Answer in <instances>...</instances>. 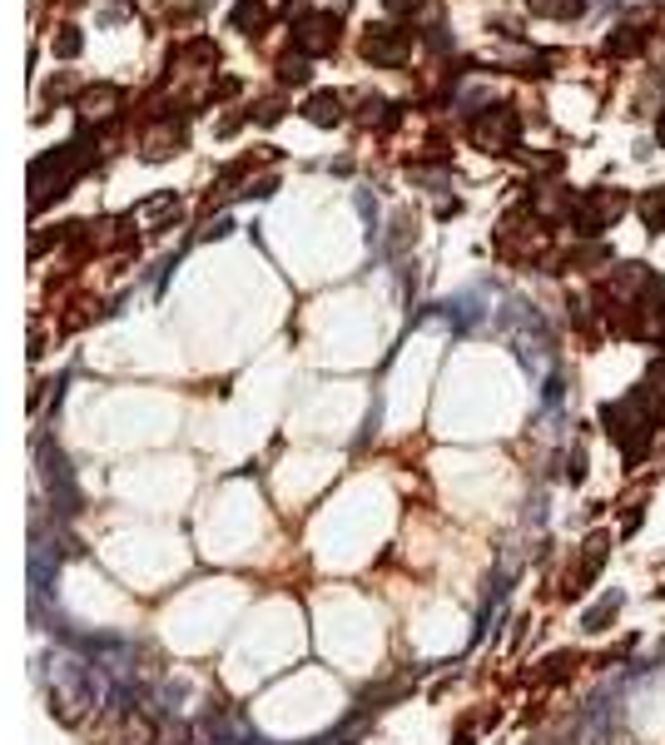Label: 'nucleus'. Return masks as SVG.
Masks as SVG:
<instances>
[{
  "mask_svg": "<svg viewBox=\"0 0 665 745\" xmlns=\"http://www.w3.org/2000/svg\"><path fill=\"white\" fill-rule=\"evenodd\" d=\"M621 611V592H611V596H601L586 616H581V631H606V621Z\"/></svg>",
  "mask_w": 665,
  "mask_h": 745,
  "instance_id": "obj_7",
  "label": "nucleus"
},
{
  "mask_svg": "<svg viewBox=\"0 0 665 745\" xmlns=\"http://www.w3.org/2000/svg\"><path fill=\"white\" fill-rule=\"evenodd\" d=\"M517 135H522V125H517V110H512V105H492L487 115L472 120V140L487 149V154L517 149Z\"/></svg>",
  "mask_w": 665,
  "mask_h": 745,
  "instance_id": "obj_2",
  "label": "nucleus"
},
{
  "mask_svg": "<svg viewBox=\"0 0 665 745\" xmlns=\"http://www.w3.org/2000/svg\"><path fill=\"white\" fill-rule=\"evenodd\" d=\"M656 135H661V145H665V115H661V125H656Z\"/></svg>",
  "mask_w": 665,
  "mask_h": 745,
  "instance_id": "obj_17",
  "label": "nucleus"
},
{
  "mask_svg": "<svg viewBox=\"0 0 665 745\" xmlns=\"http://www.w3.org/2000/svg\"><path fill=\"white\" fill-rule=\"evenodd\" d=\"M298 55H328L338 45V15H303L293 30Z\"/></svg>",
  "mask_w": 665,
  "mask_h": 745,
  "instance_id": "obj_4",
  "label": "nucleus"
},
{
  "mask_svg": "<svg viewBox=\"0 0 665 745\" xmlns=\"http://www.w3.org/2000/svg\"><path fill=\"white\" fill-rule=\"evenodd\" d=\"M576 666H581V656H576V651H556V656L546 661V671H541V681H566V676H571Z\"/></svg>",
  "mask_w": 665,
  "mask_h": 745,
  "instance_id": "obj_12",
  "label": "nucleus"
},
{
  "mask_svg": "<svg viewBox=\"0 0 665 745\" xmlns=\"http://www.w3.org/2000/svg\"><path fill=\"white\" fill-rule=\"evenodd\" d=\"M234 25H239V30H249V35H259V30L268 25V5H264V0H239Z\"/></svg>",
  "mask_w": 665,
  "mask_h": 745,
  "instance_id": "obj_8",
  "label": "nucleus"
},
{
  "mask_svg": "<svg viewBox=\"0 0 665 745\" xmlns=\"http://www.w3.org/2000/svg\"><path fill=\"white\" fill-rule=\"evenodd\" d=\"M626 209H631V199H626L621 189L601 184V189H586V194L576 199L571 224H576V234H581V239H596V234H606V229H611Z\"/></svg>",
  "mask_w": 665,
  "mask_h": 745,
  "instance_id": "obj_1",
  "label": "nucleus"
},
{
  "mask_svg": "<svg viewBox=\"0 0 665 745\" xmlns=\"http://www.w3.org/2000/svg\"><path fill=\"white\" fill-rule=\"evenodd\" d=\"M278 75H283V85H303L308 80V55H288Z\"/></svg>",
  "mask_w": 665,
  "mask_h": 745,
  "instance_id": "obj_14",
  "label": "nucleus"
},
{
  "mask_svg": "<svg viewBox=\"0 0 665 745\" xmlns=\"http://www.w3.org/2000/svg\"><path fill=\"white\" fill-rule=\"evenodd\" d=\"M363 55H368L373 65H402V60H407V35L378 25V30L363 35Z\"/></svg>",
  "mask_w": 665,
  "mask_h": 745,
  "instance_id": "obj_5",
  "label": "nucleus"
},
{
  "mask_svg": "<svg viewBox=\"0 0 665 745\" xmlns=\"http://www.w3.org/2000/svg\"><path fill=\"white\" fill-rule=\"evenodd\" d=\"M636 527H641V507H631V512H626V522H621V532H636Z\"/></svg>",
  "mask_w": 665,
  "mask_h": 745,
  "instance_id": "obj_16",
  "label": "nucleus"
},
{
  "mask_svg": "<svg viewBox=\"0 0 665 745\" xmlns=\"http://www.w3.org/2000/svg\"><path fill=\"white\" fill-rule=\"evenodd\" d=\"M422 0H383V10H393V15H412Z\"/></svg>",
  "mask_w": 665,
  "mask_h": 745,
  "instance_id": "obj_15",
  "label": "nucleus"
},
{
  "mask_svg": "<svg viewBox=\"0 0 665 745\" xmlns=\"http://www.w3.org/2000/svg\"><path fill=\"white\" fill-rule=\"evenodd\" d=\"M115 100H120V95H115L110 85H100V90H90V95H85V115H110V105H115Z\"/></svg>",
  "mask_w": 665,
  "mask_h": 745,
  "instance_id": "obj_13",
  "label": "nucleus"
},
{
  "mask_svg": "<svg viewBox=\"0 0 665 745\" xmlns=\"http://www.w3.org/2000/svg\"><path fill=\"white\" fill-rule=\"evenodd\" d=\"M606 557H611V537L606 532H596V537H586V547H581V557H576V567H571V577H566V592H586L596 577H601V567H606Z\"/></svg>",
  "mask_w": 665,
  "mask_h": 745,
  "instance_id": "obj_3",
  "label": "nucleus"
},
{
  "mask_svg": "<svg viewBox=\"0 0 665 745\" xmlns=\"http://www.w3.org/2000/svg\"><path fill=\"white\" fill-rule=\"evenodd\" d=\"M303 110H308V120H313V125H338V120H343V100H338L333 90L313 95V100H308Z\"/></svg>",
  "mask_w": 665,
  "mask_h": 745,
  "instance_id": "obj_6",
  "label": "nucleus"
},
{
  "mask_svg": "<svg viewBox=\"0 0 665 745\" xmlns=\"http://www.w3.org/2000/svg\"><path fill=\"white\" fill-rule=\"evenodd\" d=\"M536 15H546V20H576L581 10H586V0H527Z\"/></svg>",
  "mask_w": 665,
  "mask_h": 745,
  "instance_id": "obj_9",
  "label": "nucleus"
},
{
  "mask_svg": "<svg viewBox=\"0 0 665 745\" xmlns=\"http://www.w3.org/2000/svg\"><path fill=\"white\" fill-rule=\"evenodd\" d=\"M606 50H611V55H631V50H641V25H616V30L606 35Z\"/></svg>",
  "mask_w": 665,
  "mask_h": 745,
  "instance_id": "obj_11",
  "label": "nucleus"
},
{
  "mask_svg": "<svg viewBox=\"0 0 665 745\" xmlns=\"http://www.w3.org/2000/svg\"><path fill=\"white\" fill-rule=\"evenodd\" d=\"M636 209H641L646 229H651V234H661V229H665V189H651V194H641V204H636Z\"/></svg>",
  "mask_w": 665,
  "mask_h": 745,
  "instance_id": "obj_10",
  "label": "nucleus"
}]
</instances>
